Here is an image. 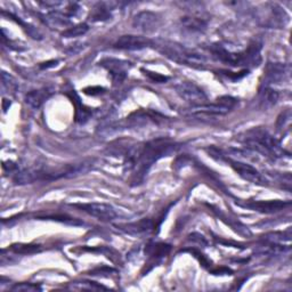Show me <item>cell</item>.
<instances>
[{"label": "cell", "mask_w": 292, "mask_h": 292, "mask_svg": "<svg viewBox=\"0 0 292 292\" xmlns=\"http://www.w3.org/2000/svg\"><path fill=\"white\" fill-rule=\"evenodd\" d=\"M178 149V144L170 139L158 138L146 143L142 150L137 151V157L134 164L137 178H142L148 174L152 165L164 157H168Z\"/></svg>", "instance_id": "obj_1"}, {"label": "cell", "mask_w": 292, "mask_h": 292, "mask_svg": "<svg viewBox=\"0 0 292 292\" xmlns=\"http://www.w3.org/2000/svg\"><path fill=\"white\" fill-rule=\"evenodd\" d=\"M245 145L251 151L263 154L270 159L289 158V153L283 149L280 140L263 129H254L245 137Z\"/></svg>", "instance_id": "obj_2"}, {"label": "cell", "mask_w": 292, "mask_h": 292, "mask_svg": "<svg viewBox=\"0 0 292 292\" xmlns=\"http://www.w3.org/2000/svg\"><path fill=\"white\" fill-rule=\"evenodd\" d=\"M157 48L162 53L164 56L173 59V61L190 65V67L202 69L205 65V58L199 53H195L193 50H190L178 44L169 43V41H161L158 43Z\"/></svg>", "instance_id": "obj_3"}, {"label": "cell", "mask_w": 292, "mask_h": 292, "mask_svg": "<svg viewBox=\"0 0 292 292\" xmlns=\"http://www.w3.org/2000/svg\"><path fill=\"white\" fill-rule=\"evenodd\" d=\"M220 160H225L227 162L233 170L238 174L241 178H243L244 180H248V182L253 183L255 185H260L264 186L266 185V179L263 175H261L258 170H257L253 165H250L242 161L239 160H232L231 158L225 157V155H220Z\"/></svg>", "instance_id": "obj_4"}, {"label": "cell", "mask_w": 292, "mask_h": 292, "mask_svg": "<svg viewBox=\"0 0 292 292\" xmlns=\"http://www.w3.org/2000/svg\"><path fill=\"white\" fill-rule=\"evenodd\" d=\"M72 207L78 208L84 213L88 214L92 217L97 218L102 221H112L118 217L117 211L108 203L99 202H90V203H74Z\"/></svg>", "instance_id": "obj_5"}, {"label": "cell", "mask_w": 292, "mask_h": 292, "mask_svg": "<svg viewBox=\"0 0 292 292\" xmlns=\"http://www.w3.org/2000/svg\"><path fill=\"white\" fill-rule=\"evenodd\" d=\"M175 89L186 102L192 104L193 107L202 105L207 103V95L195 84L190 81H182L175 86Z\"/></svg>", "instance_id": "obj_6"}, {"label": "cell", "mask_w": 292, "mask_h": 292, "mask_svg": "<svg viewBox=\"0 0 292 292\" xmlns=\"http://www.w3.org/2000/svg\"><path fill=\"white\" fill-rule=\"evenodd\" d=\"M241 207L250 209L253 211L261 214H275L281 210H284L289 207L290 202L281 200H269V201H248L245 203H240Z\"/></svg>", "instance_id": "obj_7"}, {"label": "cell", "mask_w": 292, "mask_h": 292, "mask_svg": "<svg viewBox=\"0 0 292 292\" xmlns=\"http://www.w3.org/2000/svg\"><path fill=\"white\" fill-rule=\"evenodd\" d=\"M152 45L149 38L143 36H135V34H126L120 37L114 44L115 49L120 50H140Z\"/></svg>", "instance_id": "obj_8"}, {"label": "cell", "mask_w": 292, "mask_h": 292, "mask_svg": "<svg viewBox=\"0 0 292 292\" xmlns=\"http://www.w3.org/2000/svg\"><path fill=\"white\" fill-rule=\"evenodd\" d=\"M160 25V18L155 13L140 12L134 17L133 27L143 32H153Z\"/></svg>", "instance_id": "obj_9"}, {"label": "cell", "mask_w": 292, "mask_h": 292, "mask_svg": "<svg viewBox=\"0 0 292 292\" xmlns=\"http://www.w3.org/2000/svg\"><path fill=\"white\" fill-rule=\"evenodd\" d=\"M102 65L108 70L114 82H121L127 75V70L129 68V63L114 58L104 59Z\"/></svg>", "instance_id": "obj_10"}, {"label": "cell", "mask_w": 292, "mask_h": 292, "mask_svg": "<svg viewBox=\"0 0 292 292\" xmlns=\"http://www.w3.org/2000/svg\"><path fill=\"white\" fill-rule=\"evenodd\" d=\"M118 227L121 231H123L124 233H127L129 235L140 236V235L150 233V232L153 230L154 224L151 219L144 218V219H140L138 221H134V223L119 225Z\"/></svg>", "instance_id": "obj_11"}, {"label": "cell", "mask_w": 292, "mask_h": 292, "mask_svg": "<svg viewBox=\"0 0 292 292\" xmlns=\"http://www.w3.org/2000/svg\"><path fill=\"white\" fill-rule=\"evenodd\" d=\"M290 246L283 245V243H276V242H269L266 241L264 244L259 246L258 253L261 255H268V256H280L284 255L285 253H289Z\"/></svg>", "instance_id": "obj_12"}, {"label": "cell", "mask_w": 292, "mask_h": 292, "mask_svg": "<svg viewBox=\"0 0 292 292\" xmlns=\"http://www.w3.org/2000/svg\"><path fill=\"white\" fill-rule=\"evenodd\" d=\"M45 22L52 28H65L70 23V17L64 13L53 11L45 15Z\"/></svg>", "instance_id": "obj_13"}, {"label": "cell", "mask_w": 292, "mask_h": 292, "mask_svg": "<svg viewBox=\"0 0 292 292\" xmlns=\"http://www.w3.org/2000/svg\"><path fill=\"white\" fill-rule=\"evenodd\" d=\"M285 69L282 64H269L266 70V81L267 84H279L284 79Z\"/></svg>", "instance_id": "obj_14"}, {"label": "cell", "mask_w": 292, "mask_h": 292, "mask_svg": "<svg viewBox=\"0 0 292 292\" xmlns=\"http://www.w3.org/2000/svg\"><path fill=\"white\" fill-rule=\"evenodd\" d=\"M149 256H150V264L155 265L158 264L161 259H163L165 256L169 254L170 245L168 244H153L149 245Z\"/></svg>", "instance_id": "obj_15"}, {"label": "cell", "mask_w": 292, "mask_h": 292, "mask_svg": "<svg viewBox=\"0 0 292 292\" xmlns=\"http://www.w3.org/2000/svg\"><path fill=\"white\" fill-rule=\"evenodd\" d=\"M48 97L47 90H32L25 96V103L33 110H38Z\"/></svg>", "instance_id": "obj_16"}, {"label": "cell", "mask_w": 292, "mask_h": 292, "mask_svg": "<svg viewBox=\"0 0 292 292\" xmlns=\"http://www.w3.org/2000/svg\"><path fill=\"white\" fill-rule=\"evenodd\" d=\"M182 25L190 32H203L207 29V22L202 18L195 16L182 17Z\"/></svg>", "instance_id": "obj_17"}, {"label": "cell", "mask_w": 292, "mask_h": 292, "mask_svg": "<svg viewBox=\"0 0 292 292\" xmlns=\"http://www.w3.org/2000/svg\"><path fill=\"white\" fill-rule=\"evenodd\" d=\"M279 99V93L276 90L269 87H265L263 92L260 93V102L265 108H270L276 104Z\"/></svg>", "instance_id": "obj_18"}, {"label": "cell", "mask_w": 292, "mask_h": 292, "mask_svg": "<svg viewBox=\"0 0 292 292\" xmlns=\"http://www.w3.org/2000/svg\"><path fill=\"white\" fill-rule=\"evenodd\" d=\"M111 17V9L107 6V4H98L96 7L94 8L90 19L94 22L99 21H107Z\"/></svg>", "instance_id": "obj_19"}, {"label": "cell", "mask_w": 292, "mask_h": 292, "mask_svg": "<svg viewBox=\"0 0 292 292\" xmlns=\"http://www.w3.org/2000/svg\"><path fill=\"white\" fill-rule=\"evenodd\" d=\"M11 250L15 254L18 255H33V254H38L41 251V246L40 245H36V244H13L11 246Z\"/></svg>", "instance_id": "obj_20"}, {"label": "cell", "mask_w": 292, "mask_h": 292, "mask_svg": "<svg viewBox=\"0 0 292 292\" xmlns=\"http://www.w3.org/2000/svg\"><path fill=\"white\" fill-rule=\"evenodd\" d=\"M88 25L86 23H80L74 25L72 28H69L67 30H64L62 32V36L64 38H75V37H81L84 34L87 33L88 31Z\"/></svg>", "instance_id": "obj_21"}, {"label": "cell", "mask_w": 292, "mask_h": 292, "mask_svg": "<svg viewBox=\"0 0 292 292\" xmlns=\"http://www.w3.org/2000/svg\"><path fill=\"white\" fill-rule=\"evenodd\" d=\"M45 220H55V221H59V223H64L68 225H72V226H80L82 225L81 221H79L78 219L69 217V216H63V215H52V216H45V217H39Z\"/></svg>", "instance_id": "obj_22"}, {"label": "cell", "mask_w": 292, "mask_h": 292, "mask_svg": "<svg viewBox=\"0 0 292 292\" xmlns=\"http://www.w3.org/2000/svg\"><path fill=\"white\" fill-rule=\"evenodd\" d=\"M73 289L77 290H87V291H97V290H108L107 286L102 284H98L96 282H90V281H84L80 283L72 284Z\"/></svg>", "instance_id": "obj_23"}, {"label": "cell", "mask_w": 292, "mask_h": 292, "mask_svg": "<svg viewBox=\"0 0 292 292\" xmlns=\"http://www.w3.org/2000/svg\"><path fill=\"white\" fill-rule=\"evenodd\" d=\"M12 291L15 292H37V291H41V286L39 284H34V283H17L15 284Z\"/></svg>", "instance_id": "obj_24"}, {"label": "cell", "mask_w": 292, "mask_h": 292, "mask_svg": "<svg viewBox=\"0 0 292 292\" xmlns=\"http://www.w3.org/2000/svg\"><path fill=\"white\" fill-rule=\"evenodd\" d=\"M142 71L144 72V74L146 75V77L152 80L153 82H159V84L165 82L169 79L168 77H165V75H162V74H160L158 72H152V71H149V70H144V69L142 70Z\"/></svg>", "instance_id": "obj_25"}, {"label": "cell", "mask_w": 292, "mask_h": 292, "mask_svg": "<svg viewBox=\"0 0 292 292\" xmlns=\"http://www.w3.org/2000/svg\"><path fill=\"white\" fill-rule=\"evenodd\" d=\"M2 79H3L4 87H6L8 89L16 88V82H15V80L11 74H8L7 72H3L2 73Z\"/></svg>", "instance_id": "obj_26"}, {"label": "cell", "mask_w": 292, "mask_h": 292, "mask_svg": "<svg viewBox=\"0 0 292 292\" xmlns=\"http://www.w3.org/2000/svg\"><path fill=\"white\" fill-rule=\"evenodd\" d=\"M84 92H85V94L93 95V96H95V95L102 94L104 92V88H100V87H88V88H86Z\"/></svg>", "instance_id": "obj_27"}, {"label": "cell", "mask_w": 292, "mask_h": 292, "mask_svg": "<svg viewBox=\"0 0 292 292\" xmlns=\"http://www.w3.org/2000/svg\"><path fill=\"white\" fill-rule=\"evenodd\" d=\"M190 240L196 241V242L201 243V244H207V241H205L204 236L200 235V234H192V235H190Z\"/></svg>", "instance_id": "obj_28"}, {"label": "cell", "mask_w": 292, "mask_h": 292, "mask_svg": "<svg viewBox=\"0 0 292 292\" xmlns=\"http://www.w3.org/2000/svg\"><path fill=\"white\" fill-rule=\"evenodd\" d=\"M213 273H214L215 275H231L232 270L228 269V268L223 267V268H217V269L213 270Z\"/></svg>", "instance_id": "obj_29"}, {"label": "cell", "mask_w": 292, "mask_h": 292, "mask_svg": "<svg viewBox=\"0 0 292 292\" xmlns=\"http://www.w3.org/2000/svg\"><path fill=\"white\" fill-rule=\"evenodd\" d=\"M57 61H50L47 63H44L43 65H40V68L41 69H48V68H53V67H56L57 65Z\"/></svg>", "instance_id": "obj_30"}]
</instances>
